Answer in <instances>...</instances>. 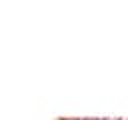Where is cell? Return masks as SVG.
<instances>
[{
	"label": "cell",
	"mask_w": 128,
	"mask_h": 120,
	"mask_svg": "<svg viewBox=\"0 0 128 120\" xmlns=\"http://www.w3.org/2000/svg\"><path fill=\"white\" fill-rule=\"evenodd\" d=\"M58 120H78V118H76V116H60Z\"/></svg>",
	"instance_id": "1"
},
{
	"label": "cell",
	"mask_w": 128,
	"mask_h": 120,
	"mask_svg": "<svg viewBox=\"0 0 128 120\" xmlns=\"http://www.w3.org/2000/svg\"><path fill=\"white\" fill-rule=\"evenodd\" d=\"M102 120H122L120 116H106V118H102Z\"/></svg>",
	"instance_id": "2"
},
{
	"label": "cell",
	"mask_w": 128,
	"mask_h": 120,
	"mask_svg": "<svg viewBox=\"0 0 128 120\" xmlns=\"http://www.w3.org/2000/svg\"><path fill=\"white\" fill-rule=\"evenodd\" d=\"M82 120H102V118H96V116H86V118H82Z\"/></svg>",
	"instance_id": "3"
}]
</instances>
